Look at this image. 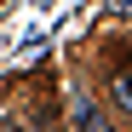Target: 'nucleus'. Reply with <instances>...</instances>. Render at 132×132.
<instances>
[{
  "instance_id": "obj_3",
  "label": "nucleus",
  "mask_w": 132,
  "mask_h": 132,
  "mask_svg": "<svg viewBox=\"0 0 132 132\" xmlns=\"http://www.w3.org/2000/svg\"><path fill=\"white\" fill-rule=\"evenodd\" d=\"M109 12H115V17H132V0H109Z\"/></svg>"
},
{
  "instance_id": "obj_2",
  "label": "nucleus",
  "mask_w": 132,
  "mask_h": 132,
  "mask_svg": "<svg viewBox=\"0 0 132 132\" xmlns=\"http://www.w3.org/2000/svg\"><path fill=\"white\" fill-rule=\"evenodd\" d=\"M109 98H115V103L126 109V115H132V69H126V75H115V80H109Z\"/></svg>"
},
{
  "instance_id": "obj_1",
  "label": "nucleus",
  "mask_w": 132,
  "mask_h": 132,
  "mask_svg": "<svg viewBox=\"0 0 132 132\" xmlns=\"http://www.w3.org/2000/svg\"><path fill=\"white\" fill-rule=\"evenodd\" d=\"M75 132H109L103 115L92 109V98H75Z\"/></svg>"
}]
</instances>
